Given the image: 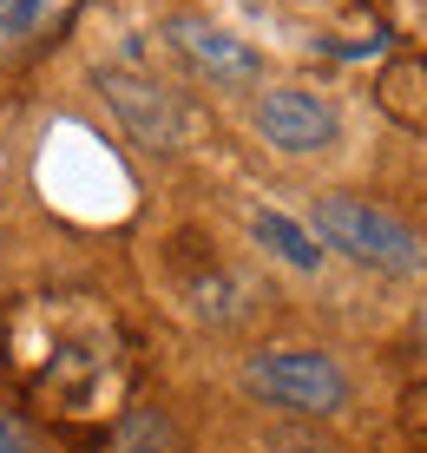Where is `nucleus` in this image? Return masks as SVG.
<instances>
[{
  "mask_svg": "<svg viewBox=\"0 0 427 453\" xmlns=\"http://www.w3.org/2000/svg\"><path fill=\"white\" fill-rule=\"evenodd\" d=\"M309 230H315L322 250H336V257H349L375 276H427V237L408 217L369 204V197H355V191L309 197Z\"/></svg>",
  "mask_w": 427,
  "mask_h": 453,
  "instance_id": "obj_1",
  "label": "nucleus"
},
{
  "mask_svg": "<svg viewBox=\"0 0 427 453\" xmlns=\"http://www.w3.org/2000/svg\"><path fill=\"white\" fill-rule=\"evenodd\" d=\"M244 395L276 408V414H296V420H329V414L349 408L355 388H349V368L329 349H290V342H276V349H257L244 362Z\"/></svg>",
  "mask_w": 427,
  "mask_h": 453,
  "instance_id": "obj_2",
  "label": "nucleus"
},
{
  "mask_svg": "<svg viewBox=\"0 0 427 453\" xmlns=\"http://www.w3.org/2000/svg\"><path fill=\"white\" fill-rule=\"evenodd\" d=\"M92 92H99V105L119 119V132L132 138L138 151H151V158L191 151L198 112H191V99L171 92L165 80H151V73H138V66H99L92 73Z\"/></svg>",
  "mask_w": 427,
  "mask_h": 453,
  "instance_id": "obj_3",
  "label": "nucleus"
},
{
  "mask_svg": "<svg viewBox=\"0 0 427 453\" xmlns=\"http://www.w3.org/2000/svg\"><path fill=\"white\" fill-rule=\"evenodd\" d=\"M257 138L283 158H309V151H329L342 138V112L322 99L315 86H270L257 92Z\"/></svg>",
  "mask_w": 427,
  "mask_h": 453,
  "instance_id": "obj_4",
  "label": "nucleus"
},
{
  "mask_svg": "<svg viewBox=\"0 0 427 453\" xmlns=\"http://www.w3.org/2000/svg\"><path fill=\"white\" fill-rule=\"evenodd\" d=\"M165 46L211 86H257L263 80V53L250 40H237L230 27L204 20V13H171L165 20Z\"/></svg>",
  "mask_w": 427,
  "mask_h": 453,
  "instance_id": "obj_5",
  "label": "nucleus"
},
{
  "mask_svg": "<svg viewBox=\"0 0 427 453\" xmlns=\"http://www.w3.org/2000/svg\"><path fill=\"white\" fill-rule=\"evenodd\" d=\"M178 296L204 329H237V322H250V309H257V283L237 276L230 263H217V257L191 263V270L178 276Z\"/></svg>",
  "mask_w": 427,
  "mask_h": 453,
  "instance_id": "obj_6",
  "label": "nucleus"
},
{
  "mask_svg": "<svg viewBox=\"0 0 427 453\" xmlns=\"http://www.w3.org/2000/svg\"><path fill=\"white\" fill-rule=\"evenodd\" d=\"M73 13L79 0H0V66H27L34 53H46Z\"/></svg>",
  "mask_w": 427,
  "mask_h": 453,
  "instance_id": "obj_7",
  "label": "nucleus"
},
{
  "mask_svg": "<svg viewBox=\"0 0 427 453\" xmlns=\"http://www.w3.org/2000/svg\"><path fill=\"white\" fill-rule=\"evenodd\" d=\"M250 237H257V250H270L276 263H290V270H309V276L322 270V257H329L303 217H283V211H250Z\"/></svg>",
  "mask_w": 427,
  "mask_h": 453,
  "instance_id": "obj_8",
  "label": "nucleus"
},
{
  "mask_svg": "<svg viewBox=\"0 0 427 453\" xmlns=\"http://www.w3.org/2000/svg\"><path fill=\"white\" fill-rule=\"evenodd\" d=\"M382 105L401 125L427 132V59H394V66L382 73Z\"/></svg>",
  "mask_w": 427,
  "mask_h": 453,
  "instance_id": "obj_9",
  "label": "nucleus"
},
{
  "mask_svg": "<svg viewBox=\"0 0 427 453\" xmlns=\"http://www.w3.org/2000/svg\"><path fill=\"white\" fill-rule=\"evenodd\" d=\"M113 453H184L178 427H171L165 408H132L119 420V447Z\"/></svg>",
  "mask_w": 427,
  "mask_h": 453,
  "instance_id": "obj_10",
  "label": "nucleus"
},
{
  "mask_svg": "<svg viewBox=\"0 0 427 453\" xmlns=\"http://www.w3.org/2000/svg\"><path fill=\"white\" fill-rule=\"evenodd\" d=\"M0 453H40V434L27 427L13 408H0Z\"/></svg>",
  "mask_w": 427,
  "mask_h": 453,
  "instance_id": "obj_11",
  "label": "nucleus"
}]
</instances>
